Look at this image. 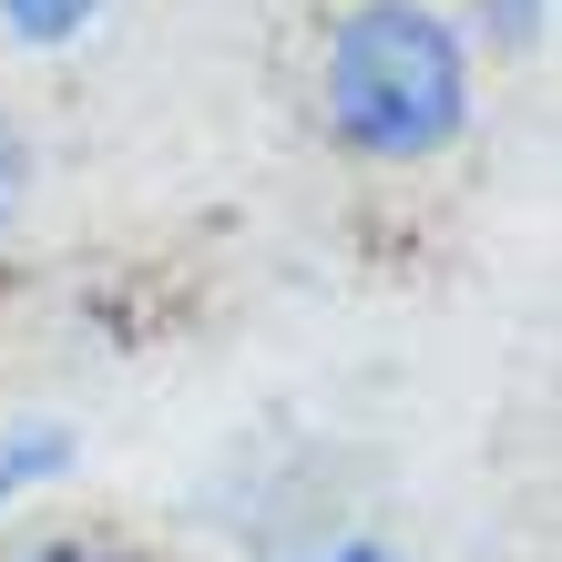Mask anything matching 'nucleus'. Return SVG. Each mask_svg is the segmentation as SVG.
<instances>
[{
  "instance_id": "f257e3e1",
  "label": "nucleus",
  "mask_w": 562,
  "mask_h": 562,
  "mask_svg": "<svg viewBox=\"0 0 562 562\" xmlns=\"http://www.w3.org/2000/svg\"><path fill=\"white\" fill-rule=\"evenodd\" d=\"M481 113V52L450 0H348L317 42V123L348 164L419 175Z\"/></svg>"
},
{
  "instance_id": "f03ea898",
  "label": "nucleus",
  "mask_w": 562,
  "mask_h": 562,
  "mask_svg": "<svg viewBox=\"0 0 562 562\" xmlns=\"http://www.w3.org/2000/svg\"><path fill=\"white\" fill-rule=\"evenodd\" d=\"M61 471H72V429L61 419H11L0 429V512L31 502V491H52Z\"/></svg>"
},
{
  "instance_id": "7ed1b4c3",
  "label": "nucleus",
  "mask_w": 562,
  "mask_h": 562,
  "mask_svg": "<svg viewBox=\"0 0 562 562\" xmlns=\"http://www.w3.org/2000/svg\"><path fill=\"white\" fill-rule=\"evenodd\" d=\"M113 21V0H0V42L11 52H72Z\"/></svg>"
},
{
  "instance_id": "20e7f679",
  "label": "nucleus",
  "mask_w": 562,
  "mask_h": 562,
  "mask_svg": "<svg viewBox=\"0 0 562 562\" xmlns=\"http://www.w3.org/2000/svg\"><path fill=\"white\" fill-rule=\"evenodd\" d=\"M450 21L471 31V52H542L552 0H450Z\"/></svg>"
},
{
  "instance_id": "39448f33",
  "label": "nucleus",
  "mask_w": 562,
  "mask_h": 562,
  "mask_svg": "<svg viewBox=\"0 0 562 562\" xmlns=\"http://www.w3.org/2000/svg\"><path fill=\"white\" fill-rule=\"evenodd\" d=\"M11 562H144V552L123 532H72V521H61V532H31Z\"/></svg>"
},
{
  "instance_id": "423d86ee",
  "label": "nucleus",
  "mask_w": 562,
  "mask_h": 562,
  "mask_svg": "<svg viewBox=\"0 0 562 562\" xmlns=\"http://www.w3.org/2000/svg\"><path fill=\"white\" fill-rule=\"evenodd\" d=\"M21 205H31V134L0 113V236L21 225Z\"/></svg>"
},
{
  "instance_id": "0eeeda50",
  "label": "nucleus",
  "mask_w": 562,
  "mask_h": 562,
  "mask_svg": "<svg viewBox=\"0 0 562 562\" xmlns=\"http://www.w3.org/2000/svg\"><path fill=\"white\" fill-rule=\"evenodd\" d=\"M307 562H409V552H389V542H327V552H307Z\"/></svg>"
}]
</instances>
